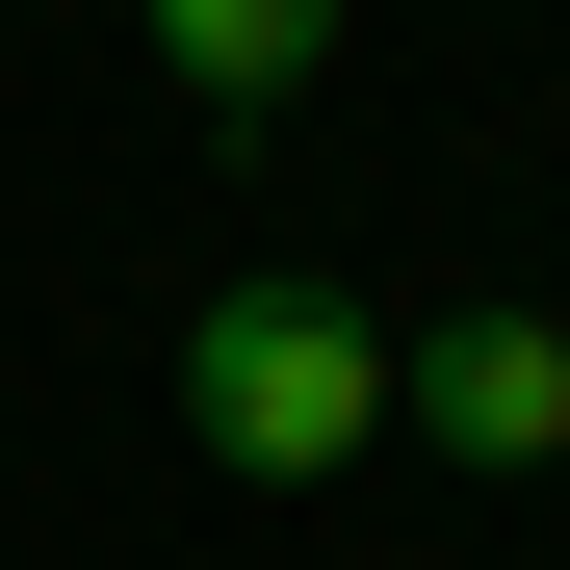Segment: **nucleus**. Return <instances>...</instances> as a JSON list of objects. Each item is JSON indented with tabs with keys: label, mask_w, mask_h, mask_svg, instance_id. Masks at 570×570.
I'll return each mask as SVG.
<instances>
[{
	"label": "nucleus",
	"mask_w": 570,
	"mask_h": 570,
	"mask_svg": "<svg viewBox=\"0 0 570 570\" xmlns=\"http://www.w3.org/2000/svg\"><path fill=\"white\" fill-rule=\"evenodd\" d=\"M181 441H208L234 493H337V466L390 441V337H363L312 259H234L208 312H181Z\"/></svg>",
	"instance_id": "1"
},
{
	"label": "nucleus",
	"mask_w": 570,
	"mask_h": 570,
	"mask_svg": "<svg viewBox=\"0 0 570 570\" xmlns=\"http://www.w3.org/2000/svg\"><path fill=\"white\" fill-rule=\"evenodd\" d=\"M390 441H441L466 493H493V466H570V337H544V312H441V337L390 363Z\"/></svg>",
	"instance_id": "2"
},
{
	"label": "nucleus",
	"mask_w": 570,
	"mask_h": 570,
	"mask_svg": "<svg viewBox=\"0 0 570 570\" xmlns=\"http://www.w3.org/2000/svg\"><path fill=\"white\" fill-rule=\"evenodd\" d=\"M156 78L181 105H312L337 78V0H156Z\"/></svg>",
	"instance_id": "3"
}]
</instances>
